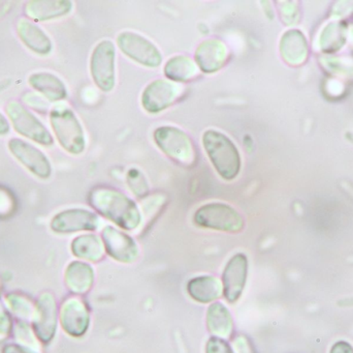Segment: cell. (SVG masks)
Wrapping results in <instances>:
<instances>
[{
	"label": "cell",
	"instance_id": "cell-1",
	"mask_svg": "<svg viewBox=\"0 0 353 353\" xmlns=\"http://www.w3.org/2000/svg\"><path fill=\"white\" fill-rule=\"evenodd\" d=\"M91 207L107 219L125 230H134L142 223L136 203L119 191L97 188L89 195Z\"/></svg>",
	"mask_w": 353,
	"mask_h": 353
},
{
	"label": "cell",
	"instance_id": "cell-2",
	"mask_svg": "<svg viewBox=\"0 0 353 353\" xmlns=\"http://www.w3.org/2000/svg\"><path fill=\"white\" fill-rule=\"evenodd\" d=\"M203 145L220 176L225 180H232L240 173L242 159L240 151L234 142L219 131L207 130L203 134Z\"/></svg>",
	"mask_w": 353,
	"mask_h": 353
},
{
	"label": "cell",
	"instance_id": "cell-3",
	"mask_svg": "<svg viewBox=\"0 0 353 353\" xmlns=\"http://www.w3.org/2000/svg\"><path fill=\"white\" fill-rule=\"evenodd\" d=\"M50 122L62 149L72 155H81L86 147V138L80 120L70 108L60 104L50 112Z\"/></svg>",
	"mask_w": 353,
	"mask_h": 353
},
{
	"label": "cell",
	"instance_id": "cell-4",
	"mask_svg": "<svg viewBox=\"0 0 353 353\" xmlns=\"http://www.w3.org/2000/svg\"><path fill=\"white\" fill-rule=\"evenodd\" d=\"M157 146L168 157L184 166H191L196 159V151L190 137L173 126H163L153 133Z\"/></svg>",
	"mask_w": 353,
	"mask_h": 353
},
{
	"label": "cell",
	"instance_id": "cell-5",
	"mask_svg": "<svg viewBox=\"0 0 353 353\" xmlns=\"http://www.w3.org/2000/svg\"><path fill=\"white\" fill-rule=\"evenodd\" d=\"M193 221L199 227L232 233L244 228L242 215L225 203L213 202L203 205L195 211Z\"/></svg>",
	"mask_w": 353,
	"mask_h": 353
},
{
	"label": "cell",
	"instance_id": "cell-6",
	"mask_svg": "<svg viewBox=\"0 0 353 353\" xmlns=\"http://www.w3.org/2000/svg\"><path fill=\"white\" fill-rule=\"evenodd\" d=\"M31 327L41 344L53 341L59 323V307L53 292H43L34 300Z\"/></svg>",
	"mask_w": 353,
	"mask_h": 353
},
{
	"label": "cell",
	"instance_id": "cell-7",
	"mask_svg": "<svg viewBox=\"0 0 353 353\" xmlns=\"http://www.w3.org/2000/svg\"><path fill=\"white\" fill-rule=\"evenodd\" d=\"M6 111L14 131L19 134L43 146L53 145V137L48 128L22 104L14 101L10 102L6 105Z\"/></svg>",
	"mask_w": 353,
	"mask_h": 353
},
{
	"label": "cell",
	"instance_id": "cell-8",
	"mask_svg": "<svg viewBox=\"0 0 353 353\" xmlns=\"http://www.w3.org/2000/svg\"><path fill=\"white\" fill-rule=\"evenodd\" d=\"M115 45L109 39L97 44L91 55V76L95 84L105 93L113 90L115 87Z\"/></svg>",
	"mask_w": 353,
	"mask_h": 353
},
{
	"label": "cell",
	"instance_id": "cell-9",
	"mask_svg": "<svg viewBox=\"0 0 353 353\" xmlns=\"http://www.w3.org/2000/svg\"><path fill=\"white\" fill-rule=\"evenodd\" d=\"M117 44L126 56L147 68H159L163 62L159 48L139 33L123 31L118 35Z\"/></svg>",
	"mask_w": 353,
	"mask_h": 353
},
{
	"label": "cell",
	"instance_id": "cell-10",
	"mask_svg": "<svg viewBox=\"0 0 353 353\" xmlns=\"http://www.w3.org/2000/svg\"><path fill=\"white\" fill-rule=\"evenodd\" d=\"M8 149L14 159L35 178L43 180L51 178V162L41 149L18 138L8 141Z\"/></svg>",
	"mask_w": 353,
	"mask_h": 353
},
{
	"label": "cell",
	"instance_id": "cell-11",
	"mask_svg": "<svg viewBox=\"0 0 353 353\" xmlns=\"http://www.w3.org/2000/svg\"><path fill=\"white\" fill-rule=\"evenodd\" d=\"M101 226L97 213L84 209H70L56 213L50 221V229L56 234L95 231Z\"/></svg>",
	"mask_w": 353,
	"mask_h": 353
},
{
	"label": "cell",
	"instance_id": "cell-12",
	"mask_svg": "<svg viewBox=\"0 0 353 353\" xmlns=\"http://www.w3.org/2000/svg\"><path fill=\"white\" fill-rule=\"evenodd\" d=\"M182 91V85L173 81L157 79L147 85L141 102L148 113L157 114L173 105Z\"/></svg>",
	"mask_w": 353,
	"mask_h": 353
},
{
	"label": "cell",
	"instance_id": "cell-13",
	"mask_svg": "<svg viewBox=\"0 0 353 353\" xmlns=\"http://www.w3.org/2000/svg\"><path fill=\"white\" fill-rule=\"evenodd\" d=\"M59 323L68 335L74 338L84 336L90 323V315L85 303L77 296L64 300L59 308Z\"/></svg>",
	"mask_w": 353,
	"mask_h": 353
},
{
	"label": "cell",
	"instance_id": "cell-14",
	"mask_svg": "<svg viewBox=\"0 0 353 353\" xmlns=\"http://www.w3.org/2000/svg\"><path fill=\"white\" fill-rule=\"evenodd\" d=\"M195 64L201 72L214 74L223 68L230 57L228 46L217 39H205L195 50Z\"/></svg>",
	"mask_w": 353,
	"mask_h": 353
},
{
	"label": "cell",
	"instance_id": "cell-15",
	"mask_svg": "<svg viewBox=\"0 0 353 353\" xmlns=\"http://www.w3.org/2000/svg\"><path fill=\"white\" fill-rule=\"evenodd\" d=\"M103 240L105 250L115 260L130 263L138 259V246L128 234L112 226H107L103 231Z\"/></svg>",
	"mask_w": 353,
	"mask_h": 353
},
{
	"label": "cell",
	"instance_id": "cell-16",
	"mask_svg": "<svg viewBox=\"0 0 353 353\" xmlns=\"http://www.w3.org/2000/svg\"><path fill=\"white\" fill-rule=\"evenodd\" d=\"M248 273V260L242 253L232 257L223 273V292L226 300L236 303L242 296Z\"/></svg>",
	"mask_w": 353,
	"mask_h": 353
},
{
	"label": "cell",
	"instance_id": "cell-17",
	"mask_svg": "<svg viewBox=\"0 0 353 353\" xmlns=\"http://www.w3.org/2000/svg\"><path fill=\"white\" fill-rule=\"evenodd\" d=\"M94 282V271L88 263L74 260L68 263L64 271V284L68 292L76 296L87 294Z\"/></svg>",
	"mask_w": 353,
	"mask_h": 353
},
{
	"label": "cell",
	"instance_id": "cell-18",
	"mask_svg": "<svg viewBox=\"0 0 353 353\" xmlns=\"http://www.w3.org/2000/svg\"><path fill=\"white\" fill-rule=\"evenodd\" d=\"M17 32L25 46L39 55H48L52 50V41L41 27L32 21L20 19Z\"/></svg>",
	"mask_w": 353,
	"mask_h": 353
},
{
	"label": "cell",
	"instance_id": "cell-19",
	"mask_svg": "<svg viewBox=\"0 0 353 353\" xmlns=\"http://www.w3.org/2000/svg\"><path fill=\"white\" fill-rule=\"evenodd\" d=\"M29 85L50 102H59L68 97L65 84L51 73L41 72L30 75Z\"/></svg>",
	"mask_w": 353,
	"mask_h": 353
},
{
	"label": "cell",
	"instance_id": "cell-20",
	"mask_svg": "<svg viewBox=\"0 0 353 353\" xmlns=\"http://www.w3.org/2000/svg\"><path fill=\"white\" fill-rule=\"evenodd\" d=\"M72 8V2L64 0L29 1L25 6V12L32 20L48 21L65 16L70 12Z\"/></svg>",
	"mask_w": 353,
	"mask_h": 353
},
{
	"label": "cell",
	"instance_id": "cell-21",
	"mask_svg": "<svg viewBox=\"0 0 353 353\" xmlns=\"http://www.w3.org/2000/svg\"><path fill=\"white\" fill-rule=\"evenodd\" d=\"M187 292L193 300L207 304L221 296L223 285L217 278L212 276H201L189 282Z\"/></svg>",
	"mask_w": 353,
	"mask_h": 353
},
{
	"label": "cell",
	"instance_id": "cell-22",
	"mask_svg": "<svg viewBox=\"0 0 353 353\" xmlns=\"http://www.w3.org/2000/svg\"><path fill=\"white\" fill-rule=\"evenodd\" d=\"M70 251L78 260H101L105 253V245L101 238L95 234H82L77 236L70 244Z\"/></svg>",
	"mask_w": 353,
	"mask_h": 353
},
{
	"label": "cell",
	"instance_id": "cell-23",
	"mask_svg": "<svg viewBox=\"0 0 353 353\" xmlns=\"http://www.w3.org/2000/svg\"><path fill=\"white\" fill-rule=\"evenodd\" d=\"M280 53L288 64H301L307 56V44L299 30H288L280 41Z\"/></svg>",
	"mask_w": 353,
	"mask_h": 353
},
{
	"label": "cell",
	"instance_id": "cell-24",
	"mask_svg": "<svg viewBox=\"0 0 353 353\" xmlns=\"http://www.w3.org/2000/svg\"><path fill=\"white\" fill-rule=\"evenodd\" d=\"M168 80L173 82H187L197 77L199 66L188 56L176 55L170 58L163 68Z\"/></svg>",
	"mask_w": 353,
	"mask_h": 353
},
{
	"label": "cell",
	"instance_id": "cell-25",
	"mask_svg": "<svg viewBox=\"0 0 353 353\" xmlns=\"http://www.w3.org/2000/svg\"><path fill=\"white\" fill-rule=\"evenodd\" d=\"M207 325L209 331L219 339H228L232 335V315L220 303L212 305L208 310Z\"/></svg>",
	"mask_w": 353,
	"mask_h": 353
},
{
	"label": "cell",
	"instance_id": "cell-26",
	"mask_svg": "<svg viewBox=\"0 0 353 353\" xmlns=\"http://www.w3.org/2000/svg\"><path fill=\"white\" fill-rule=\"evenodd\" d=\"M4 303L14 318L18 321L31 323L34 312V300L27 294L19 292H8L2 294Z\"/></svg>",
	"mask_w": 353,
	"mask_h": 353
},
{
	"label": "cell",
	"instance_id": "cell-27",
	"mask_svg": "<svg viewBox=\"0 0 353 353\" xmlns=\"http://www.w3.org/2000/svg\"><path fill=\"white\" fill-rule=\"evenodd\" d=\"M12 334H14L16 343L25 346V347L41 352V343L39 342V340L37 339V335H35L30 323H26V321H17V323L14 325Z\"/></svg>",
	"mask_w": 353,
	"mask_h": 353
},
{
	"label": "cell",
	"instance_id": "cell-28",
	"mask_svg": "<svg viewBox=\"0 0 353 353\" xmlns=\"http://www.w3.org/2000/svg\"><path fill=\"white\" fill-rule=\"evenodd\" d=\"M128 184L130 190L138 197H145L149 192V184L144 174L138 169H130L128 173Z\"/></svg>",
	"mask_w": 353,
	"mask_h": 353
},
{
	"label": "cell",
	"instance_id": "cell-29",
	"mask_svg": "<svg viewBox=\"0 0 353 353\" xmlns=\"http://www.w3.org/2000/svg\"><path fill=\"white\" fill-rule=\"evenodd\" d=\"M2 294H3L0 292V336L6 337L12 333V329H14V319L12 318L14 317L8 311Z\"/></svg>",
	"mask_w": 353,
	"mask_h": 353
},
{
	"label": "cell",
	"instance_id": "cell-30",
	"mask_svg": "<svg viewBox=\"0 0 353 353\" xmlns=\"http://www.w3.org/2000/svg\"><path fill=\"white\" fill-rule=\"evenodd\" d=\"M16 202L8 189L0 187V218H6L14 213Z\"/></svg>",
	"mask_w": 353,
	"mask_h": 353
},
{
	"label": "cell",
	"instance_id": "cell-31",
	"mask_svg": "<svg viewBox=\"0 0 353 353\" xmlns=\"http://www.w3.org/2000/svg\"><path fill=\"white\" fill-rule=\"evenodd\" d=\"M207 353H234L230 346L219 338H212L207 344Z\"/></svg>",
	"mask_w": 353,
	"mask_h": 353
},
{
	"label": "cell",
	"instance_id": "cell-32",
	"mask_svg": "<svg viewBox=\"0 0 353 353\" xmlns=\"http://www.w3.org/2000/svg\"><path fill=\"white\" fill-rule=\"evenodd\" d=\"M1 353H41V352L25 347V346L14 342V343H8L2 346Z\"/></svg>",
	"mask_w": 353,
	"mask_h": 353
},
{
	"label": "cell",
	"instance_id": "cell-33",
	"mask_svg": "<svg viewBox=\"0 0 353 353\" xmlns=\"http://www.w3.org/2000/svg\"><path fill=\"white\" fill-rule=\"evenodd\" d=\"M330 353H353V347L348 342L339 341L334 344Z\"/></svg>",
	"mask_w": 353,
	"mask_h": 353
},
{
	"label": "cell",
	"instance_id": "cell-34",
	"mask_svg": "<svg viewBox=\"0 0 353 353\" xmlns=\"http://www.w3.org/2000/svg\"><path fill=\"white\" fill-rule=\"evenodd\" d=\"M234 353H252L251 352L250 346L244 337H239L234 343Z\"/></svg>",
	"mask_w": 353,
	"mask_h": 353
},
{
	"label": "cell",
	"instance_id": "cell-35",
	"mask_svg": "<svg viewBox=\"0 0 353 353\" xmlns=\"http://www.w3.org/2000/svg\"><path fill=\"white\" fill-rule=\"evenodd\" d=\"M27 95H29L31 99H33V102L25 101V103L30 106V107L35 108V109L37 110H43V108L46 107V105H47L46 102L43 101L41 97H39V95H34V93H27Z\"/></svg>",
	"mask_w": 353,
	"mask_h": 353
},
{
	"label": "cell",
	"instance_id": "cell-36",
	"mask_svg": "<svg viewBox=\"0 0 353 353\" xmlns=\"http://www.w3.org/2000/svg\"><path fill=\"white\" fill-rule=\"evenodd\" d=\"M8 132H10V124L4 115L0 113V135H6Z\"/></svg>",
	"mask_w": 353,
	"mask_h": 353
},
{
	"label": "cell",
	"instance_id": "cell-37",
	"mask_svg": "<svg viewBox=\"0 0 353 353\" xmlns=\"http://www.w3.org/2000/svg\"><path fill=\"white\" fill-rule=\"evenodd\" d=\"M0 292H1V284H0Z\"/></svg>",
	"mask_w": 353,
	"mask_h": 353
}]
</instances>
